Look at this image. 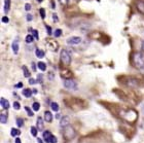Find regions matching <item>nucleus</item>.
Wrapping results in <instances>:
<instances>
[{"instance_id": "14", "label": "nucleus", "mask_w": 144, "mask_h": 143, "mask_svg": "<svg viewBox=\"0 0 144 143\" xmlns=\"http://www.w3.org/2000/svg\"><path fill=\"white\" fill-rule=\"evenodd\" d=\"M0 103H1V105H2V107L4 108V109H8V108H9V102L6 99L1 98V100H0Z\"/></svg>"}, {"instance_id": "9", "label": "nucleus", "mask_w": 144, "mask_h": 143, "mask_svg": "<svg viewBox=\"0 0 144 143\" xmlns=\"http://www.w3.org/2000/svg\"><path fill=\"white\" fill-rule=\"evenodd\" d=\"M69 126V117L68 116H64L63 118H61L60 122V127L61 128H66Z\"/></svg>"}, {"instance_id": "28", "label": "nucleus", "mask_w": 144, "mask_h": 143, "mask_svg": "<svg viewBox=\"0 0 144 143\" xmlns=\"http://www.w3.org/2000/svg\"><path fill=\"white\" fill-rule=\"evenodd\" d=\"M39 14H40V16H41V19H45V10L44 8H40L39 9Z\"/></svg>"}, {"instance_id": "38", "label": "nucleus", "mask_w": 144, "mask_h": 143, "mask_svg": "<svg viewBox=\"0 0 144 143\" xmlns=\"http://www.w3.org/2000/svg\"><path fill=\"white\" fill-rule=\"evenodd\" d=\"M29 83L34 84V83H36V80H35V79H33V78H30V79H29Z\"/></svg>"}, {"instance_id": "13", "label": "nucleus", "mask_w": 144, "mask_h": 143, "mask_svg": "<svg viewBox=\"0 0 144 143\" xmlns=\"http://www.w3.org/2000/svg\"><path fill=\"white\" fill-rule=\"evenodd\" d=\"M51 137V133L49 131H44L43 132V138H44V141L47 143H49V139Z\"/></svg>"}, {"instance_id": "1", "label": "nucleus", "mask_w": 144, "mask_h": 143, "mask_svg": "<svg viewBox=\"0 0 144 143\" xmlns=\"http://www.w3.org/2000/svg\"><path fill=\"white\" fill-rule=\"evenodd\" d=\"M133 64L139 70L144 69V54L143 53H135L133 55Z\"/></svg>"}, {"instance_id": "32", "label": "nucleus", "mask_w": 144, "mask_h": 143, "mask_svg": "<svg viewBox=\"0 0 144 143\" xmlns=\"http://www.w3.org/2000/svg\"><path fill=\"white\" fill-rule=\"evenodd\" d=\"M49 143H57V138H56L55 136H53V135H51L50 139H49Z\"/></svg>"}, {"instance_id": "43", "label": "nucleus", "mask_w": 144, "mask_h": 143, "mask_svg": "<svg viewBox=\"0 0 144 143\" xmlns=\"http://www.w3.org/2000/svg\"><path fill=\"white\" fill-rule=\"evenodd\" d=\"M15 87H16V88H19V89H20V88H22V87H23V83H22V82H19V83H16V84L15 85Z\"/></svg>"}, {"instance_id": "25", "label": "nucleus", "mask_w": 144, "mask_h": 143, "mask_svg": "<svg viewBox=\"0 0 144 143\" xmlns=\"http://www.w3.org/2000/svg\"><path fill=\"white\" fill-rule=\"evenodd\" d=\"M25 40H26V42H27V43H31V42H33L34 38H33V36H32V35H27V36H26V38H25Z\"/></svg>"}, {"instance_id": "44", "label": "nucleus", "mask_w": 144, "mask_h": 143, "mask_svg": "<svg viewBox=\"0 0 144 143\" xmlns=\"http://www.w3.org/2000/svg\"><path fill=\"white\" fill-rule=\"evenodd\" d=\"M32 69H33L34 71H35V70H36V65H35V64H34V63H32Z\"/></svg>"}, {"instance_id": "48", "label": "nucleus", "mask_w": 144, "mask_h": 143, "mask_svg": "<svg viewBox=\"0 0 144 143\" xmlns=\"http://www.w3.org/2000/svg\"><path fill=\"white\" fill-rule=\"evenodd\" d=\"M56 117H57L58 119H59V118H60V114H57V115H56Z\"/></svg>"}, {"instance_id": "3", "label": "nucleus", "mask_w": 144, "mask_h": 143, "mask_svg": "<svg viewBox=\"0 0 144 143\" xmlns=\"http://www.w3.org/2000/svg\"><path fill=\"white\" fill-rule=\"evenodd\" d=\"M123 117L126 119L127 122H130V123H134L136 119H137V112L135 110H128L124 113Z\"/></svg>"}, {"instance_id": "40", "label": "nucleus", "mask_w": 144, "mask_h": 143, "mask_svg": "<svg viewBox=\"0 0 144 143\" xmlns=\"http://www.w3.org/2000/svg\"><path fill=\"white\" fill-rule=\"evenodd\" d=\"M8 18H7V16H3V18H2V22L3 23H8Z\"/></svg>"}, {"instance_id": "4", "label": "nucleus", "mask_w": 144, "mask_h": 143, "mask_svg": "<svg viewBox=\"0 0 144 143\" xmlns=\"http://www.w3.org/2000/svg\"><path fill=\"white\" fill-rule=\"evenodd\" d=\"M75 136V131H74V129L72 127H70V126H68V127L65 128V131H64V137L66 139H72L73 137Z\"/></svg>"}, {"instance_id": "46", "label": "nucleus", "mask_w": 144, "mask_h": 143, "mask_svg": "<svg viewBox=\"0 0 144 143\" xmlns=\"http://www.w3.org/2000/svg\"><path fill=\"white\" fill-rule=\"evenodd\" d=\"M37 142H38V143H43L42 139H40V138H38V139H37Z\"/></svg>"}, {"instance_id": "8", "label": "nucleus", "mask_w": 144, "mask_h": 143, "mask_svg": "<svg viewBox=\"0 0 144 143\" xmlns=\"http://www.w3.org/2000/svg\"><path fill=\"white\" fill-rule=\"evenodd\" d=\"M136 6H137L138 10H139L141 14L144 15V0H137Z\"/></svg>"}, {"instance_id": "24", "label": "nucleus", "mask_w": 144, "mask_h": 143, "mask_svg": "<svg viewBox=\"0 0 144 143\" xmlns=\"http://www.w3.org/2000/svg\"><path fill=\"white\" fill-rule=\"evenodd\" d=\"M50 107H51V109H53L54 111H58V110H59V105H58L56 102H53V103H51V104H50Z\"/></svg>"}, {"instance_id": "18", "label": "nucleus", "mask_w": 144, "mask_h": 143, "mask_svg": "<svg viewBox=\"0 0 144 143\" xmlns=\"http://www.w3.org/2000/svg\"><path fill=\"white\" fill-rule=\"evenodd\" d=\"M20 134H21V131L18 130V129H11V131H10V135L13 137H16V136H19Z\"/></svg>"}, {"instance_id": "37", "label": "nucleus", "mask_w": 144, "mask_h": 143, "mask_svg": "<svg viewBox=\"0 0 144 143\" xmlns=\"http://www.w3.org/2000/svg\"><path fill=\"white\" fill-rule=\"evenodd\" d=\"M53 20H54V22H58V21H59V19H58V16L56 14L53 15Z\"/></svg>"}, {"instance_id": "2", "label": "nucleus", "mask_w": 144, "mask_h": 143, "mask_svg": "<svg viewBox=\"0 0 144 143\" xmlns=\"http://www.w3.org/2000/svg\"><path fill=\"white\" fill-rule=\"evenodd\" d=\"M60 58H61V62L66 66L71 63V55L67 49H62L61 50Z\"/></svg>"}, {"instance_id": "10", "label": "nucleus", "mask_w": 144, "mask_h": 143, "mask_svg": "<svg viewBox=\"0 0 144 143\" xmlns=\"http://www.w3.org/2000/svg\"><path fill=\"white\" fill-rule=\"evenodd\" d=\"M127 84L130 85V87H138V85H139V81L135 78H130L128 82H127Z\"/></svg>"}, {"instance_id": "16", "label": "nucleus", "mask_w": 144, "mask_h": 143, "mask_svg": "<svg viewBox=\"0 0 144 143\" xmlns=\"http://www.w3.org/2000/svg\"><path fill=\"white\" fill-rule=\"evenodd\" d=\"M10 8V0H4V13H8Z\"/></svg>"}, {"instance_id": "19", "label": "nucleus", "mask_w": 144, "mask_h": 143, "mask_svg": "<svg viewBox=\"0 0 144 143\" xmlns=\"http://www.w3.org/2000/svg\"><path fill=\"white\" fill-rule=\"evenodd\" d=\"M37 65H38V68H39V69L41 70V71H45V70H47V64H45V63L39 62Z\"/></svg>"}, {"instance_id": "39", "label": "nucleus", "mask_w": 144, "mask_h": 143, "mask_svg": "<svg viewBox=\"0 0 144 143\" xmlns=\"http://www.w3.org/2000/svg\"><path fill=\"white\" fill-rule=\"evenodd\" d=\"M59 1H60L63 5H65V4H67V3L69 2V0H59Z\"/></svg>"}, {"instance_id": "42", "label": "nucleus", "mask_w": 144, "mask_h": 143, "mask_svg": "<svg viewBox=\"0 0 144 143\" xmlns=\"http://www.w3.org/2000/svg\"><path fill=\"white\" fill-rule=\"evenodd\" d=\"M26 16H27V21H29V22L32 21V16L31 15H27Z\"/></svg>"}, {"instance_id": "5", "label": "nucleus", "mask_w": 144, "mask_h": 143, "mask_svg": "<svg viewBox=\"0 0 144 143\" xmlns=\"http://www.w3.org/2000/svg\"><path fill=\"white\" fill-rule=\"evenodd\" d=\"M64 87L69 90H76L77 89V83L72 80V79H65L64 80Z\"/></svg>"}, {"instance_id": "26", "label": "nucleus", "mask_w": 144, "mask_h": 143, "mask_svg": "<svg viewBox=\"0 0 144 143\" xmlns=\"http://www.w3.org/2000/svg\"><path fill=\"white\" fill-rule=\"evenodd\" d=\"M61 35H62V30L61 29H57L55 31V33H54V36L55 37H60Z\"/></svg>"}, {"instance_id": "30", "label": "nucleus", "mask_w": 144, "mask_h": 143, "mask_svg": "<svg viewBox=\"0 0 144 143\" xmlns=\"http://www.w3.org/2000/svg\"><path fill=\"white\" fill-rule=\"evenodd\" d=\"M37 130L38 129H36L35 127H31V134H32V136H37Z\"/></svg>"}, {"instance_id": "21", "label": "nucleus", "mask_w": 144, "mask_h": 143, "mask_svg": "<svg viewBox=\"0 0 144 143\" xmlns=\"http://www.w3.org/2000/svg\"><path fill=\"white\" fill-rule=\"evenodd\" d=\"M23 72H24V76L25 77H30V72H29V70H28V68L26 67V66H23Z\"/></svg>"}, {"instance_id": "27", "label": "nucleus", "mask_w": 144, "mask_h": 143, "mask_svg": "<svg viewBox=\"0 0 144 143\" xmlns=\"http://www.w3.org/2000/svg\"><path fill=\"white\" fill-rule=\"evenodd\" d=\"M25 110L27 111V113H28V115H29V116H33V114H34V113H33V111H32L28 106H25Z\"/></svg>"}, {"instance_id": "34", "label": "nucleus", "mask_w": 144, "mask_h": 143, "mask_svg": "<svg viewBox=\"0 0 144 143\" xmlns=\"http://www.w3.org/2000/svg\"><path fill=\"white\" fill-rule=\"evenodd\" d=\"M25 9L28 11V10H30L31 9V4H29V3H26L25 4Z\"/></svg>"}, {"instance_id": "11", "label": "nucleus", "mask_w": 144, "mask_h": 143, "mask_svg": "<svg viewBox=\"0 0 144 143\" xmlns=\"http://www.w3.org/2000/svg\"><path fill=\"white\" fill-rule=\"evenodd\" d=\"M13 50H14V54H18V51H19V39H16V40L13 42Z\"/></svg>"}, {"instance_id": "20", "label": "nucleus", "mask_w": 144, "mask_h": 143, "mask_svg": "<svg viewBox=\"0 0 144 143\" xmlns=\"http://www.w3.org/2000/svg\"><path fill=\"white\" fill-rule=\"evenodd\" d=\"M35 54L37 56V58H39V59H41V58H43V57H44V51L42 49H36Z\"/></svg>"}, {"instance_id": "6", "label": "nucleus", "mask_w": 144, "mask_h": 143, "mask_svg": "<svg viewBox=\"0 0 144 143\" xmlns=\"http://www.w3.org/2000/svg\"><path fill=\"white\" fill-rule=\"evenodd\" d=\"M81 40L82 39L80 37H78V36H72L70 38H68L66 42L69 45H77V44H79L80 42H81Z\"/></svg>"}, {"instance_id": "17", "label": "nucleus", "mask_w": 144, "mask_h": 143, "mask_svg": "<svg viewBox=\"0 0 144 143\" xmlns=\"http://www.w3.org/2000/svg\"><path fill=\"white\" fill-rule=\"evenodd\" d=\"M32 93H33V91H31L30 89H25L24 91H23V95H24L25 97H27V98H30V97L32 96Z\"/></svg>"}, {"instance_id": "36", "label": "nucleus", "mask_w": 144, "mask_h": 143, "mask_svg": "<svg viewBox=\"0 0 144 143\" xmlns=\"http://www.w3.org/2000/svg\"><path fill=\"white\" fill-rule=\"evenodd\" d=\"M37 81L38 82H42V75L41 74H39V75L37 76Z\"/></svg>"}, {"instance_id": "47", "label": "nucleus", "mask_w": 144, "mask_h": 143, "mask_svg": "<svg viewBox=\"0 0 144 143\" xmlns=\"http://www.w3.org/2000/svg\"><path fill=\"white\" fill-rule=\"evenodd\" d=\"M142 50H143V53H144V41L142 42Z\"/></svg>"}, {"instance_id": "12", "label": "nucleus", "mask_w": 144, "mask_h": 143, "mask_svg": "<svg viewBox=\"0 0 144 143\" xmlns=\"http://www.w3.org/2000/svg\"><path fill=\"white\" fill-rule=\"evenodd\" d=\"M44 119H45V122H48V123H50L53 121V114L50 113V111L44 112Z\"/></svg>"}, {"instance_id": "29", "label": "nucleus", "mask_w": 144, "mask_h": 143, "mask_svg": "<svg viewBox=\"0 0 144 143\" xmlns=\"http://www.w3.org/2000/svg\"><path fill=\"white\" fill-rule=\"evenodd\" d=\"M16 125H18V127H23V125H24L23 118H16Z\"/></svg>"}, {"instance_id": "41", "label": "nucleus", "mask_w": 144, "mask_h": 143, "mask_svg": "<svg viewBox=\"0 0 144 143\" xmlns=\"http://www.w3.org/2000/svg\"><path fill=\"white\" fill-rule=\"evenodd\" d=\"M48 79H54V73L53 72H51V73L49 72L48 73Z\"/></svg>"}, {"instance_id": "49", "label": "nucleus", "mask_w": 144, "mask_h": 143, "mask_svg": "<svg viewBox=\"0 0 144 143\" xmlns=\"http://www.w3.org/2000/svg\"><path fill=\"white\" fill-rule=\"evenodd\" d=\"M37 1H38V2H41V1H42V0H37Z\"/></svg>"}, {"instance_id": "22", "label": "nucleus", "mask_w": 144, "mask_h": 143, "mask_svg": "<svg viewBox=\"0 0 144 143\" xmlns=\"http://www.w3.org/2000/svg\"><path fill=\"white\" fill-rule=\"evenodd\" d=\"M0 122H1V124H6V122H7V115L5 113L1 114V116H0Z\"/></svg>"}, {"instance_id": "35", "label": "nucleus", "mask_w": 144, "mask_h": 143, "mask_svg": "<svg viewBox=\"0 0 144 143\" xmlns=\"http://www.w3.org/2000/svg\"><path fill=\"white\" fill-rule=\"evenodd\" d=\"M47 30H48V35L53 34V32H51V28L49 26H47Z\"/></svg>"}, {"instance_id": "31", "label": "nucleus", "mask_w": 144, "mask_h": 143, "mask_svg": "<svg viewBox=\"0 0 144 143\" xmlns=\"http://www.w3.org/2000/svg\"><path fill=\"white\" fill-rule=\"evenodd\" d=\"M14 108H15L16 110H19L20 108H21L20 103H19V102H15V103H14Z\"/></svg>"}, {"instance_id": "33", "label": "nucleus", "mask_w": 144, "mask_h": 143, "mask_svg": "<svg viewBox=\"0 0 144 143\" xmlns=\"http://www.w3.org/2000/svg\"><path fill=\"white\" fill-rule=\"evenodd\" d=\"M33 35H34V37H35V39H38L39 37H38V31L37 30H33Z\"/></svg>"}, {"instance_id": "45", "label": "nucleus", "mask_w": 144, "mask_h": 143, "mask_svg": "<svg viewBox=\"0 0 144 143\" xmlns=\"http://www.w3.org/2000/svg\"><path fill=\"white\" fill-rule=\"evenodd\" d=\"M16 143H22V142H21V139H20V138H16Z\"/></svg>"}, {"instance_id": "15", "label": "nucleus", "mask_w": 144, "mask_h": 143, "mask_svg": "<svg viewBox=\"0 0 144 143\" xmlns=\"http://www.w3.org/2000/svg\"><path fill=\"white\" fill-rule=\"evenodd\" d=\"M37 129L39 131H42L43 129V121H42V117H38L37 118Z\"/></svg>"}, {"instance_id": "7", "label": "nucleus", "mask_w": 144, "mask_h": 143, "mask_svg": "<svg viewBox=\"0 0 144 143\" xmlns=\"http://www.w3.org/2000/svg\"><path fill=\"white\" fill-rule=\"evenodd\" d=\"M61 76L63 78L70 79L72 77V73H71V71H69L68 69H61Z\"/></svg>"}, {"instance_id": "23", "label": "nucleus", "mask_w": 144, "mask_h": 143, "mask_svg": "<svg viewBox=\"0 0 144 143\" xmlns=\"http://www.w3.org/2000/svg\"><path fill=\"white\" fill-rule=\"evenodd\" d=\"M32 108H33V110L34 111H38L39 110V108H40V104L38 102H34L33 103V105H32Z\"/></svg>"}]
</instances>
